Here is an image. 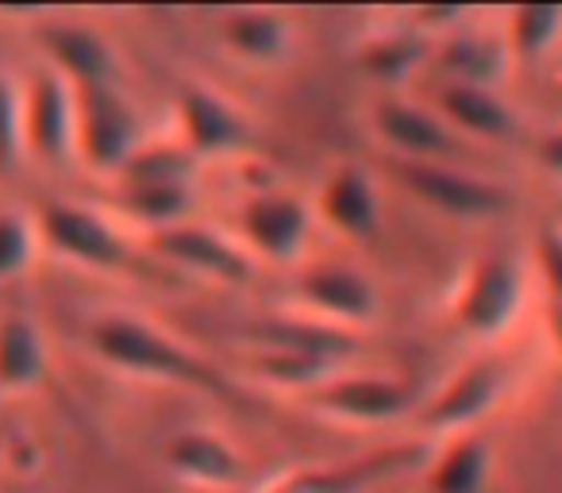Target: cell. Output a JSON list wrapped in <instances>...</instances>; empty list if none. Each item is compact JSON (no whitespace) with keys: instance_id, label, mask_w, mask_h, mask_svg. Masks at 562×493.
<instances>
[{"instance_id":"cell-3","label":"cell","mask_w":562,"mask_h":493,"mask_svg":"<svg viewBox=\"0 0 562 493\" xmlns=\"http://www.w3.org/2000/svg\"><path fill=\"white\" fill-rule=\"evenodd\" d=\"M35 235L47 243L58 259H70L78 267L120 274L135 262L132 243L124 239L116 224L104 212L78 201H47L35 220Z\"/></svg>"},{"instance_id":"cell-6","label":"cell","mask_w":562,"mask_h":493,"mask_svg":"<svg viewBox=\"0 0 562 493\" xmlns=\"http://www.w3.org/2000/svg\"><path fill=\"white\" fill-rule=\"evenodd\" d=\"M150 251L166 259L170 267L186 270V274L209 278V282L224 285H247L255 278V259L243 251L239 243L220 235L216 227L204 224H178L166 232L150 235Z\"/></svg>"},{"instance_id":"cell-8","label":"cell","mask_w":562,"mask_h":493,"mask_svg":"<svg viewBox=\"0 0 562 493\" xmlns=\"http://www.w3.org/2000/svg\"><path fill=\"white\" fill-rule=\"evenodd\" d=\"M24 155L43 166L74 158V86L55 70H40L24 89Z\"/></svg>"},{"instance_id":"cell-10","label":"cell","mask_w":562,"mask_h":493,"mask_svg":"<svg viewBox=\"0 0 562 493\" xmlns=\"http://www.w3.org/2000/svg\"><path fill=\"white\" fill-rule=\"evenodd\" d=\"M293 298L308 309L313 321L336 324L355 332L359 324H370L378 313V290L362 270L355 267H313L297 278Z\"/></svg>"},{"instance_id":"cell-12","label":"cell","mask_w":562,"mask_h":493,"mask_svg":"<svg viewBox=\"0 0 562 493\" xmlns=\"http://www.w3.org/2000/svg\"><path fill=\"white\" fill-rule=\"evenodd\" d=\"M239 227L258 259L293 262L305 251L308 232H313V212L293 193H262L243 204Z\"/></svg>"},{"instance_id":"cell-11","label":"cell","mask_w":562,"mask_h":493,"mask_svg":"<svg viewBox=\"0 0 562 493\" xmlns=\"http://www.w3.org/2000/svg\"><path fill=\"white\" fill-rule=\"evenodd\" d=\"M305 401L324 416L351 424H390L413 408V390L397 378L382 374H336Z\"/></svg>"},{"instance_id":"cell-15","label":"cell","mask_w":562,"mask_h":493,"mask_svg":"<svg viewBox=\"0 0 562 493\" xmlns=\"http://www.w3.org/2000/svg\"><path fill=\"white\" fill-rule=\"evenodd\" d=\"M374 127L401 158H408V163H439L443 155L459 150L451 127L439 120V112H428V109H420V104L382 101L374 109Z\"/></svg>"},{"instance_id":"cell-13","label":"cell","mask_w":562,"mask_h":493,"mask_svg":"<svg viewBox=\"0 0 562 493\" xmlns=\"http://www.w3.org/2000/svg\"><path fill=\"white\" fill-rule=\"evenodd\" d=\"M420 459H424V444H393L382 447V451L359 455L351 462H336V467L297 470V474L270 485L266 493H367L374 485L390 482V478L405 474Z\"/></svg>"},{"instance_id":"cell-9","label":"cell","mask_w":562,"mask_h":493,"mask_svg":"<svg viewBox=\"0 0 562 493\" xmlns=\"http://www.w3.org/2000/svg\"><path fill=\"white\" fill-rule=\"evenodd\" d=\"M35 43L47 55L50 70L74 89L116 86V51L97 27L78 24V20H43L35 27Z\"/></svg>"},{"instance_id":"cell-18","label":"cell","mask_w":562,"mask_h":493,"mask_svg":"<svg viewBox=\"0 0 562 493\" xmlns=\"http://www.w3.org/2000/svg\"><path fill=\"white\" fill-rule=\"evenodd\" d=\"M166 462L173 474H181L186 482L196 485H220V490H235L247 478V462L235 451L227 439H220L216 432H181L166 444Z\"/></svg>"},{"instance_id":"cell-21","label":"cell","mask_w":562,"mask_h":493,"mask_svg":"<svg viewBox=\"0 0 562 493\" xmlns=\"http://www.w3.org/2000/svg\"><path fill=\"white\" fill-rule=\"evenodd\" d=\"M47 378V344L35 321L4 316L0 321V393H27Z\"/></svg>"},{"instance_id":"cell-4","label":"cell","mask_w":562,"mask_h":493,"mask_svg":"<svg viewBox=\"0 0 562 493\" xmlns=\"http://www.w3.org/2000/svg\"><path fill=\"white\" fill-rule=\"evenodd\" d=\"M390 173L405 186V193H413L416 201H424L428 209L443 212V216H454V220H490L508 209V193L497 181L474 178V173H462L443 163H408V158H393Z\"/></svg>"},{"instance_id":"cell-2","label":"cell","mask_w":562,"mask_h":493,"mask_svg":"<svg viewBox=\"0 0 562 493\" xmlns=\"http://www.w3.org/2000/svg\"><path fill=\"white\" fill-rule=\"evenodd\" d=\"M143 147L139 112L116 86L74 89V155L93 173L116 178Z\"/></svg>"},{"instance_id":"cell-7","label":"cell","mask_w":562,"mask_h":493,"mask_svg":"<svg viewBox=\"0 0 562 493\" xmlns=\"http://www.w3.org/2000/svg\"><path fill=\"white\" fill-rule=\"evenodd\" d=\"M178 127H181V147L196 163L201 158L239 155V150H247L255 143L250 120L209 86L178 89Z\"/></svg>"},{"instance_id":"cell-24","label":"cell","mask_w":562,"mask_h":493,"mask_svg":"<svg viewBox=\"0 0 562 493\" xmlns=\"http://www.w3.org/2000/svg\"><path fill=\"white\" fill-rule=\"evenodd\" d=\"M224 43L247 63H278L290 51V24L270 9H243L224 20Z\"/></svg>"},{"instance_id":"cell-29","label":"cell","mask_w":562,"mask_h":493,"mask_svg":"<svg viewBox=\"0 0 562 493\" xmlns=\"http://www.w3.org/2000/svg\"><path fill=\"white\" fill-rule=\"evenodd\" d=\"M24 158V89L0 70V173H12Z\"/></svg>"},{"instance_id":"cell-32","label":"cell","mask_w":562,"mask_h":493,"mask_svg":"<svg viewBox=\"0 0 562 493\" xmlns=\"http://www.w3.org/2000/svg\"><path fill=\"white\" fill-rule=\"evenodd\" d=\"M536 158H539V166L551 173V178L562 181V132L543 135V139H539V147H536Z\"/></svg>"},{"instance_id":"cell-16","label":"cell","mask_w":562,"mask_h":493,"mask_svg":"<svg viewBox=\"0 0 562 493\" xmlns=\"http://www.w3.org/2000/svg\"><path fill=\"white\" fill-rule=\"evenodd\" d=\"M250 339L258 344V351H293V355H313L331 367L347 362L351 355H359V336L336 324L313 321V316H273L250 328Z\"/></svg>"},{"instance_id":"cell-17","label":"cell","mask_w":562,"mask_h":493,"mask_svg":"<svg viewBox=\"0 0 562 493\" xmlns=\"http://www.w3.org/2000/svg\"><path fill=\"white\" fill-rule=\"evenodd\" d=\"M436 109H439V120H443L447 127H459V132L474 135V139L513 143L516 135H520V120H516V112L508 109L493 89L443 81L439 93H436Z\"/></svg>"},{"instance_id":"cell-28","label":"cell","mask_w":562,"mask_h":493,"mask_svg":"<svg viewBox=\"0 0 562 493\" xmlns=\"http://www.w3.org/2000/svg\"><path fill=\"white\" fill-rule=\"evenodd\" d=\"M255 374L266 378V382H273V385H281V390L313 393V390H321L324 382H331V378H336V367H331V362H324V359H313V355L258 351Z\"/></svg>"},{"instance_id":"cell-22","label":"cell","mask_w":562,"mask_h":493,"mask_svg":"<svg viewBox=\"0 0 562 493\" xmlns=\"http://www.w3.org/2000/svg\"><path fill=\"white\" fill-rule=\"evenodd\" d=\"M493 451L482 432H459L447 451L431 462L428 493H482L490 482Z\"/></svg>"},{"instance_id":"cell-31","label":"cell","mask_w":562,"mask_h":493,"mask_svg":"<svg viewBox=\"0 0 562 493\" xmlns=\"http://www.w3.org/2000/svg\"><path fill=\"white\" fill-rule=\"evenodd\" d=\"M536 259L547 285V301H562V227H543L539 232Z\"/></svg>"},{"instance_id":"cell-20","label":"cell","mask_w":562,"mask_h":493,"mask_svg":"<svg viewBox=\"0 0 562 493\" xmlns=\"http://www.w3.org/2000/svg\"><path fill=\"white\" fill-rule=\"evenodd\" d=\"M439 70L454 86L493 89L508 70V47L501 35L485 32H454L439 47Z\"/></svg>"},{"instance_id":"cell-34","label":"cell","mask_w":562,"mask_h":493,"mask_svg":"<svg viewBox=\"0 0 562 493\" xmlns=\"http://www.w3.org/2000/svg\"><path fill=\"white\" fill-rule=\"evenodd\" d=\"M559 212H562V201H559Z\"/></svg>"},{"instance_id":"cell-5","label":"cell","mask_w":562,"mask_h":493,"mask_svg":"<svg viewBox=\"0 0 562 493\" xmlns=\"http://www.w3.org/2000/svg\"><path fill=\"white\" fill-rule=\"evenodd\" d=\"M524 309V274L508 255H485L467 274L459 301H454V324L474 339H493L516 324Z\"/></svg>"},{"instance_id":"cell-33","label":"cell","mask_w":562,"mask_h":493,"mask_svg":"<svg viewBox=\"0 0 562 493\" xmlns=\"http://www.w3.org/2000/svg\"><path fill=\"white\" fill-rule=\"evenodd\" d=\"M547 332H551V344L562 359V301H547Z\"/></svg>"},{"instance_id":"cell-1","label":"cell","mask_w":562,"mask_h":493,"mask_svg":"<svg viewBox=\"0 0 562 493\" xmlns=\"http://www.w3.org/2000/svg\"><path fill=\"white\" fill-rule=\"evenodd\" d=\"M89 347L101 362L112 370H124L135 378H150V382H170L186 385V390L209 393L220 401H235L243 405V393L224 370H216L209 359L196 351L181 347L170 332L155 328V324L139 321V316L112 313L89 328Z\"/></svg>"},{"instance_id":"cell-23","label":"cell","mask_w":562,"mask_h":493,"mask_svg":"<svg viewBox=\"0 0 562 493\" xmlns=\"http://www.w3.org/2000/svg\"><path fill=\"white\" fill-rule=\"evenodd\" d=\"M193 204V186H124V181H116V209L132 216L135 224L150 227V235L186 224Z\"/></svg>"},{"instance_id":"cell-30","label":"cell","mask_w":562,"mask_h":493,"mask_svg":"<svg viewBox=\"0 0 562 493\" xmlns=\"http://www.w3.org/2000/svg\"><path fill=\"white\" fill-rule=\"evenodd\" d=\"M35 224H27L20 212H0V282L24 274L35 259Z\"/></svg>"},{"instance_id":"cell-27","label":"cell","mask_w":562,"mask_h":493,"mask_svg":"<svg viewBox=\"0 0 562 493\" xmlns=\"http://www.w3.org/2000/svg\"><path fill=\"white\" fill-rule=\"evenodd\" d=\"M508 47V63H536L562 40V9L554 4H524L508 16V32L501 35Z\"/></svg>"},{"instance_id":"cell-14","label":"cell","mask_w":562,"mask_h":493,"mask_svg":"<svg viewBox=\"0 0 562 493\" xmlns=\"http://www.w3.org/2000/svg\"><path fill=\"white\" fill-rule=\"evenodd\" d=\"M508 390V370L497 359H477L451 378L443 393L420 413L428 432H470Z\"/></svg>"},{"instance_id":"cell-25","label":"cell","mask_w":562,"mask_h":493,"mask_svg":"<svg viewBox=\"0 0 562 493\" xmlns=\"http://www.w3.org/2000/svg\"><path fill=\"white\" fill-rule=\"evenodd\" d=\"M124 186H196V158L181 143H143L116 173Z\"/></svg>"},{"instance_id":"cell-26","label":"cell","mask_w":562,"mask_h":493,"mask_svg":"<svg viewBox=\"0 0 562 493\" xmlns=\"http://www.w3.org/2000/svg\"><path fill=\"white\" fill-rule=\"evenodd\" d=\"M424 55H428V40L416 27H397V32L370 40L359 51V66L362 74H370L382 86H397V81H405L420 66Z\"/></svg>"},{"instance_id":"cell-19","label":"cell","mask_w":562,"mask_h":493,"mask_svg":"<svg viewBox=\"0 0 562 493\" xmlns=\"http://www.w3.org/2000/svg\"><path fill=\"white\" fill-rule=\"evenodd\" d=\"M321 212L339 235L367 239L378 232V189L362 166H339L321 189Z\"/></svg>"}]
</instances>
